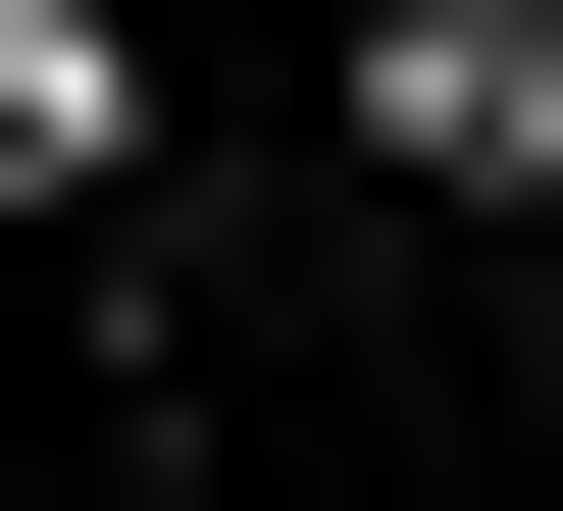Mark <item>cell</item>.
Masks as SVG:
<instances>
[{"label": "cell", "instance_id": "obj_1", "mask_svg": "<svg viewBox=\"0 0 563 511\" xmlns=\"http://www.w3.org/2000/svg\"><path fill=\"white\" fill-rule=\"evenodd\" d=\"M358 52V204H563V0H308Z\"/></svg>", "mask_w": 563, "mask_h": 511}, {"label": "cell", "instance_id": "obj_2", "mask_svg": "<svg viewBox=\"0 0 563 511\" xmlns=\"http://www.w3.org/2000/svg\"><path fill=\"white\" fill-rule=\"evenodd\" d=\"M154 154V0H0V204H103Z\"/></svg>", "mask_w": 563, "mask_h": 511}]
</instances>
